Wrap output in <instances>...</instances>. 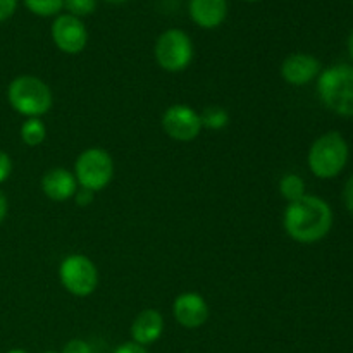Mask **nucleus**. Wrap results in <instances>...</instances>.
<instances>
[{"label": "nucleus", "instance_id": "obj_1", "mask_svg": "<svg viewBox=\"0 0 353 353\" xmlns=\"http://www.w3.org/2000/svg\"><path fill=\"white\" fill-rule=\"evenodd\" d=\"M333 226V210L323 199L303 195L288 203L283 216V228L292 240L309 245L321 241Z\"/></svg>", "mask_w": 353, "mask_h": 353}, {"label": "nucleus", "instance_id": "obj_2", "mask_svg": "<svg viewBox=\"0 0 353 353\" xmlns=\"http://www.w3.org/2000/svg\"><path fill=\"white\" fill-rule=\"evenodd\" d=\"M7 100L17 114L24 117H41L54 105L52 90L43 79L33 74H21L10 81Z\"/></svg>", "mask_w": 353, "mask_h": 353}, {"label": "nucleus", "instance_id": "obj_3", "mask_svg": "<svg viewBox=\"0 0 353 353\" xmlns=\"http://www.w3.org/2000/svg\"><path fill=\"white\" fill-rule=\"evenodd\" d=\"M317 93L334 114L353 117V68L336 64L324 69L317 79Z\"/></svg>", "mask_w": 353, "mask_h": 353}, {"label": "nucleus", "instance_id": "obj_4", "mask_svg": "<svg viewBox=\"0 0 353 353\" xmlns=\"http://www.w3.org/2000/svg\"><path fill=\"white\" fill-rule=\"evenodd\" d=\"M348 161V145L336 131L323 134L310 147L307 162L314 176L321 179L336 178Z\"/></svg>", "mask_w": 353, "mask_h": 353}, {"label": "nucleus", "instance_id": "obj_5", "mask_svg": "<svg viewBox=\"0 0 353 353\" xmlns=\"http://www.w3.org/2000/svg\"><path fill=\"white\" fill-rule=\"evenodd\" d=\"M74 178L79 188L93 193L107 188L114 178V161L109 152L100 147L83 150L74 162Z\"/></svg>", "mask_w": 353, "mask_h": 353}, {"label": "nucleus", "instance_id": "obj_6", "mask_svg": "<svg viewBox=\"0 0 353 353\" xmlns=\"http://www.w3.org/2000/svg\"><path fill=\"white\" fill-rule=\"evenodd\" d=\"M59 279L65 292L72 296L85 299L97 290L99 271L92 259L81 254H71L62 259L59 265Z\"/></svg>", "mask_w": 353, "mask_h": 353}, {"label": "nucleus", "instance_id": "obj_7", "mask_svg": "<svg viewBox=\"0 0 353 353\" xmlns=\"http://www.w3.org/2000/svg\"><path fill=\"white\" fill-rule=\"evenodd\" d=\"M155 61L168 72H181L193 61V41L178 28L164 31L155 41Z\"/></svg>", "mask_w": 353, "mask_h": 353}, {"label": "nucleus", "instance_id": "obj_8", "mask_svg": "<svg viewBox=\"0 0 353 353\" xmlns=\"http://www.w3.org/2000/svg\"><path fill=\"white\" fill-rule=\"evenodd\" d=\"M162 130L171 140L188 143L199 138L203 130L200 123V112L185 103H174L162 114Z\"/></svg>", "mask_w": 353, "mask_h": 353}, {"label": "nucleus", "instance_id": "obj_9", "mask_svg": "<svg viewBox=\"0 0 353 353\" xmlns=\"http://www.w3.org/2000/svg\"><path fill=\"white\" fill-rule=\"evenodd\" d=\"M50 34L55 47L69 55L81 54L88 43V31H86L85 23L79 17L71 16L68 12L55 17L50 28Z\"/></svg>", "mask_w": 353, "mask_h": 353}, {"label": "nucleus", "instance_id": "obj_10", "mask_svg": "<svg viewBox=\"0 0 353 353\" xmlns=\"http://www.w3.org/2000/svg\"><path fill=\"white\" fill-rule=\"evenodd\" d=\"M172 316L179 326L186 330H196L209 319V305L200 293L186 292L176 296L172 303Z\"/></svg>", "mask_w": 353, "mask_h": 353}, {"label": "nucleus", "instance_id": "obj_11", "mask_svg": "<svg viewBox=\"0 0 353 353\" xmlns=\"http://www.w3.org/2000/svg\"><path fill=\"white\" fill-rule=\"evenodd\" d=\"M279 72L288 85L305 86L321 74V62L310 54H292L283 61Z\"/></svg>", "mask_w": 353, "mask_h": 353}, {"label": "nucleus", "instance_id": "obj_12", "mask_svg": "<svg viewBox=\"0 0 353 353\" xmlns=\"http://www.w3.org/2000/svg\"><path fill=\"white\" fill-rule=\"evenodd\" d=\"M40 186L43 195L54 202H65L78 192V181L74 178V172L64 168H54L45 172Z\"/></svg>", "mask_w": 353, "mask_h": 353}, {"label": "nucleus", "instance_id": "obj_13", "mask_svg": "<svg viewBox=\"0 0 353 353\" xmlns=\"http://www.w3.org/2000/svg\"><path fill=\"white\" fill-rule=\"evenodd\" d=\"M162 333H164V317L155 309L141 310L131 324V338L141 347L155 343Z\"/></svg>", "mask_w": 353, "mask_h": 353}, {"label": "nucleus", "instance_id": "obj_14", "mask_svg": "<svg viewBox=\"0 0 353 353\" xmlns=\"http://www.w3.org/2000/svg\"><path fill=\"white\" fill-rule=\"evenodd\" d=\"M188 10L196 26L214 30L228 17V0H190Z\"/></svg>", "mask_w": 353, "mask_h": 353}, {"label": "nucleus", "instance_id": "obj_15", "mask_svg": "<svg viewBox=\"0 0 353 353\" xmlns=\"http://www.w3.org/2000/svg\"><path fill=\"white\" fill-rule=\"evenodd\" d=\"M19 134L24 145H28V147H38L47 138V128H45L43 121L40 117H30V119H26L23 123Z\"/></svg>", "mask_w": 353, "mask_h": 353}, {"label": "nucleus", "instance_id": "obj_16", "mask_svg": "<svg viewBox=\"0 0 353 353\" xmlns=\"http://www.w3.org/2000/svg\"><path fill=\"white\" fill-rule=\"evenodd\" d=\"M230 112L224 107L210 105L200 112V123L202 128H207L210 131H221L230 124Z\"/></svg>", "mask_w": 353, "mask_h": 353}, {"label": "nucleus", "instance_id": "obj_17", "mask_svg": "<svg viewBox=\"0 0 353 353\" xmlns=\"http://www.w3.org/2000/svg\"><path fill=\"white\" fill-rule=\"evenodd\" d=\"M279 193H281V196L288 203L296 202V200L302 199L303 195H307L305 181H303L299 174H293V172L285 174L281 178V181H279Z\"/></svg>", "mask_w": 353, "mask_h": 353}, {"label": "nucleus", "instance_id": "obj_18", "mask_svg": "<svg viewBox=\"0 0 353 353\" xmlns=\"http://www.w3.org/2000/svg\"><path fill=\"white\" fill-rule=\"evenodd\" d=\"M23 2L28 10L41 17L57 16L64 9V0H23Z\"/></svg>", "mask_w": 353, "mask_h": 353}, {"label": "nucleus", "instance_id": "obj_19", "mask_svg": "<svg viewBox=\"0 0 353 353\" xmlns=\"http://www.w3.org/2000/svg\"><path fill=\"white\" fill-rule=\"evenodd\" d=\"M64 9L74 17H85L95 12L97 0H64Z\"/></svg>", "mask_w": 353, "mask_h": 353}, {"label": "nucleus", "instance_id": "obj_20", "mask_svg": "<svg viewBox=\"0 0 353 353\" xmlns=\"http://www.w3.org/2000/svg\"><path fill=\"white\" fill-rule=\"evenodd\" d=\"M62 353H92V347H90L85 340L74 338V340L68 341V343L64 345Z\"/></svg>", "mask_w": 353, "mask_h": 353}, {"label": "nucleus", "instance_id": "obj_21", "mask_svg": "<svg viewBox=\"0 0 353 353\" xmlns=\"http://www.w3.org/2000/svg\"><path fill=\"white\" fill-rule=\"evenodd\" d=\"M10 172H12V159L7 152L0 150V185L9 179Z\"/></svg>", "mask_w": 353, "mask_h": 353}, {"label": "nucleus", "instance_id": "obj_22", "mask_svg": "<svg viewBox=\"0 0 353 353\" xmlns=\"http://www.w3.org/2000/svg\"><path fill=\"white\" fill-rule=\"evenodd\" d=\"M17 9V0H0V23L10 19Z\"/></svg>", "mask_w": 353, "mask_h": 353}, {"label": "nucleus", "instance_id": "obj_23", "mask_svg": "<svg viewBox=\"0 0 353 353\" xmlns=\"http://www.w3.org/2000/svg\"><path fill=\"white\" fill-rule=\"evenodd\" d=\"M74 202L76 205L79 207H88L90 203L93 202V199H95V193L90 192V190H85V188H78V192L74 193Z\"/></svg>", "mask_w": 353, "mask_h": 353}, {"label": "nucleus", "instance_id": "obj_24", "mask_svg": "<svg viewBox=\"0 0 353 353\" xmlns=\"http://www.w3.org/2000/svg\"><path fill=\"white\" fill-rule=\"evenodd\" d=\"M114 353H148V352L145 350V347H141V345L134 343V341H128V343L119 345V347L114 350Z\"/></svg>", "mask_w": 353, "mask_h": 353}, {"label": "nucleus", "instance_id": "obj_25", "mask_svg": "<svg viewBox=\"0 0 353 353\" xmlns=\"http://www.w3.org/2000/svg\"><path fill=\"white\" fill-rule=\"evenodd\" d=\"M343 199H345V205H347V209L353 214V176L348 179L347 185H345Z\"/></svg>", "mask_w": 353, "mask_h": 353}, {"label": "nucleus", "instance_id": "obj_26", "mask_svg": "<svg viewBox=\"0 0 353 353\" xmlns=\"http://www.w3.org/2000/svg\"><path fill=\"white\" fill-rule=\"evenodd\" d=\"M7 216V199L2 192H0V224L3 223Z\"/></svg>", "mask_w": 353, "mask_h": 353}, {"label": "nucleus", "instance_id": "obj_27", "mask_svg": "<svg viewBox=\"0 0 353 353\" xmlns=\"http://www.w3.org/2000/svg\"><path fill=\"white\" fill-rule=\"evenodd\" d=\"M348 50H350V55H352V59H353V31H352V34H350V40H348Z\"/></svg>", "mask_w": 353, "mask_h": 353}, {"label": "nucleus", "instance_id": "obj_28", "mask_svg": "<svg viewBox=\"0 0 353 353\" xmlns=\"http://www.w3.org/2000/svg\"><path fill=\"white\" fill-rule=\"evenodd\" d=\"M7 353H28V352L23 350V348H12V350H9Z\"/></svg>", "mask_w": 353, "mask_h": 353}, {"label": "nucleus", "instance_id": "obj_29", "mask_svg": "<svg viewBox=\"0 0 353 353\" xmlns=\"http://www.w3.org/2000/svg\"><path fill=\"white\" fill-rule=\"evenodd\" d=\"M105 2H109V3H123V2H126V0H105Z\"/></svg>", "mask_w": 353, "mask_h": 353}, {"label": "nucleus", "instance_id": "obj_30", "mask_svg": "<svg viewBox=\"0 0 353 353\" xmlns=\"http://www.w3.org/2000/svg\"><path fill=\"white\" fill-rule=\"evenodd\" d=\"M45 353H59V352H54V350H48V352H45Z\"/></svg>", "mask_w": 353, "mask_h": 353}, {"label": "nucleus", "instance_id": "obj_31", "mask_svg": "<svg viewBox=\"0 0 353 353\" xmlns=\"http://www.w3.org/2000/svg\"><path fill=\"white\" fill-rule=\"evenodd\" d=\"M245 2H257V0H245Z\"/></svg>", "mask_w": 353, "mask_h": 353}]
</instances>
